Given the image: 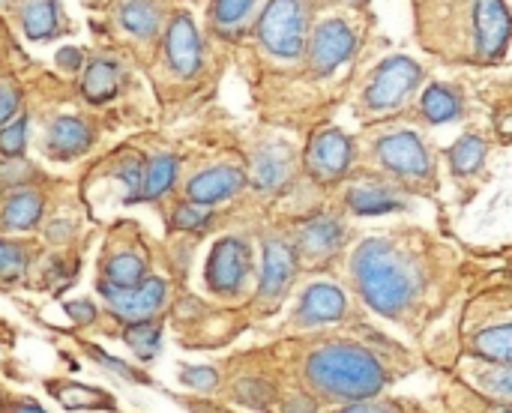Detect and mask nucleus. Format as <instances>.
<instances>
[{"label": "nucleus", "instance_id": "obj_1", "mask_svg": "<svg viewBox=\"0 0 512 413\" xmlns=\"http://www.w3.org/2000/svg\"><path fill=\"white\" fill-rule=\"evenodd\" d=\"M423 51L471 66H495L512 42L507 0H411Z\"/></svg>", "mask_w": 512, "mask_h": 413}, {"label": "nucleus", "instance_id": "obj_2", "mask_svg": "<svg viewBox=\"0 0 512 413\" xmlns=\"http://www.w3.org/2000/svg\"><path fill=\"white\" fill-rule=\"evenodd\" d=\"M351 273L366 306L390 321L411 315L426 288L420 255L393 237H372L360 243L351 258Z\"/></svg>", "mask_w": 512, "mask_h": 413}, {"label": "nucleus", "instance_id": "obj_3", "mask_svg": "<svg viewBox=\"0 0 512 413\" xmlns=\"http://www.w3.org/2000/svg\"><path fill=\"white\" fill-rule=\"evenodd\" d=\"M306 381L324 399L360 405L381 396L387 387V369L363 345L330 342L309 357Z\"/></svg>", "mask_w": 512, "mask_h": 413}, {"label": "nucleus", "instance_id": "obj_4", "mask_svg": "<svg viewBox=\"0 0 512 413\" xmlns=\"http://www.w3.org/2000/svg\"><path fill=\"white\" fill-rule=\"evenodd\" d=\"M375 159L384 177L402 186L405 192H429L435 186V156L423 135L414 129L384 132L375 141Z\"/></svg>", "mask_w": 512, "mask_h": 413}, {"label": "nucleus", "instance_id": "obj_5", "mask_svg": "<svg viewBox=\"0 0 512 413\" xmlns=\"http://www.w3.org/2000/svg\"><path fill=\"white\" fill-rule=\"evenodd\" d=\"M423 81V69L417 60H411L408 54H393L384 57L372 75L369 84L360 96V108L369 117H387L399 108H405V102L417 93Z\"/></svg>", "mask_w": 512, "mask_h": 413}, {"label": "nucleus", "instance_id": "obj_6", "mask_svg": "<svg viewBox=\"0 0 512 413\" xmlns=\"http://www.w3.org/2000/svg\"><path fill=\"white\" fill-rule=\"evenodd\" d=\"M258 39L276 60H300L309 42V9L303 0H270L258 18Z\"/></svg>", "mask_w": 512, "mask_h": 413}, {"label": "nucleus", "instance_id": "obj_7", "mask_svg": "<svg viewBox=\"0 0 512 413\" xmlns=\"http://www.w3.org/2000/svg\"><path fill=\"white\" fill-rule=\"evenodd\" d=\"M360 27L345 18V15H330L324 21L315 24V30L309 33L306 42V57L315 75H333L336 69H342L360 48Z\"/></svg>", "mask_w": 512, "mask_h": 413}, {"label": "nucleus", "instance_id": "obj_8", "mask_svg": "<svg viewBox=\"0 0 512 413\" xmlns=\"http://www.w3.org/2000/svg\"><path fill=\"white\" fill-rule=\"evenodd\" d=\"M99 294H102L105 306L117 318H123L126 324H132V321H150L165 306L168 282L159 279V276H147L135 288H120V285H111V282H99Z\"/></svg>", "mask_w": 512, "mask_h": 413}, {"label": "nucleus", "instance_id": "obj_9", "mask_svg": "<svg viewBox=\"0 0 512 413\" xmlns=\"http://www.w3.org/2000/svg\"><path fill=\"white\" fill-rule=\"evenodd\" d=\"M354 165V141L330 126L315 132V138L306 147V171L318 180V183H336L342 180Z\"/></svg>", "mask_w": 512, "mask_h": 413}, {"label": "nucleus", "instance_id": "obj_10", "mask_svg": "<svg viewBox=\"0 0 512 413\" xmlns=\"http://www.w3.org/2000/svg\"><path fill=\"white\" fill-rule=\"evenodd\" d=\"M249 270H252L249 243L240 237H225L213 246V252L207 258V285L216 294L234 297L237 291H243Z\"/></svg>", "mask_w": 512, "mask_h": 413}, {"label": "nucleus", "instance_id": "obj_11", "mask_svg": "<svg viewBox=\"0 0 512 413\" xmlns=\"http://www.w3.org/2000/svg\"><path fill=\"white\" fill-rule=\"evenodd\" d=\"M294 276H297V252H294V246L288 240H282V237L264 240V264H261L258 300H261V306L267 312L282 303V297L288 294Z\"/></svg>", "mask_w": 512, "mask_h": 413}, {"label": "nucleus", "instance_id": "obj_12", "mask_svg": "<svg viewBox=\"0 0 512 413\" xmlns=\"http://www.w3.org/2000/svg\"><path fill=\"white\" fill-rule=\"evenodd\" d=\"M345 237H348L345 222L339 216L321 213V216L300 225L294 252H297V258H303L309 264H324V261H330L333 255L342 252Z\"/></svg>", "mask_w": 512, "mask_h": 413}, {"label": "nucleus", "instance_id": "obj_13", "mask_svg": "<svg viewBox=\"0 0 512 413\" xmlns=\"http://www.w3.org/2000/svg\"><path fill=\"white\" fill-rule=\"evenodd\" d=\"M345 204L357 216H381L405 207V189L387 177H360L348 186Z\"/></svg>", "mask_w": 512, "mask_h": 413}, {"label": "nucleus", "instance_id": "obj_14", "mask_svg": "<svg viewBox=\"0 0 512 413\" xmlns=\"http://www.w3.org/2000/svg\"><path fill=\"white\" fill-rule=\"evenodd\" d=\"M345 315H348L345 291L330 282H315L303 291L294 321H297V327H324V324L342 321Z\"/></svg>", "mask_w": 512, "mask_h": 413}, {"label": "nucleus", "instance_id": "obj_15", "mask_svg": "<svg viewBox=\"0 0 512 413\" xmlns=\"http://www.w3.org/2000/svg\"><path fill=\"white\" fill-rule=\"evenodd\" d=\"M246 171L234 168V165H216V168H207L201 174H195L186 186V195L192 204H204V207H213L225 198H234L243 186H246Z\"/></svg>", "mask_w": 512, "mask_h": 413}, {"label": "nucleus", "instance_id": "obj_16", "mask_svg": "<svg viewBox=\"0 0 512 413\" xmlns=\"http://www.w3.org/2000/svg\"><path fill=\"white\" fill-rule=\"evenodd\" d=\"M165 54L177 75H195L201 69V36L195 30V21L186 12L174 15V21L168 24Z\"/></svg>", "mask_w": 512, "mask_h": 413}, {"label": "nucleus", "instance_id": "obj_17", "mask_svg": "<svg viewBox=\"0 0 512 413\" xmlns=\"http://www.w3.org/2000/svg\"><path fill=\"white\" fill-rule=\"evenodd\" d=\"M294 174V156H291V147L273 141V144H264L255 156H252V168H249V180L252 186L264 189V192H276L282 189Z\"/></svg>", "mask_w": 512, "mask_h": 413}, {"label": "nucleus", "instance_id": "obj_18", "mask_svg": "<svg viewBox=\"0 0 512 413\" xmlns=\"http://www.w3.org/2000/svg\"><path fill=\"white\" fill-rule=\"evenodd\" d=\"M93 144V132L81 117L63 114L57 117L48 132H45V150L57 159H75L81 153H87V147Z\"/></svg>", "mask_w": 512, "mask_h": 413}, {"label": "nucleus", "instance_id": "obj_19", "mask_svg": "<svg viewBox=\"0 0 512 413\" xmlns=\"http://www.w3.org/2000/svg\"><path fill=\"white\" fill-rule=\"evenodd\" d=\"M462 111H465L462 96L453 87H447V84H429L423 90V96H420V117L426 123H432V126L453 123V120L462 117Z\"/></svg>", "mask_w": 512, "mask_h": 413}, {"label": "nucleus", "instance_id": "obj_20", "mask_svg": "<svg viewBox=\"0 0 512 413\" xmlns=\"http://www.w3.org/2000/svg\"><path fill=\"white\" fill-rule=\"evenodd\" d=\"M42 216V195L33 189H18L9 195L6 207H3V228L6 231H30Z\"/></svg>", "mask_w": 512, "mask_h": 413}, {"label": "nucleus", "instance_id": "obj_21", "mask_svg": "<svg viewBox=\"0 0 512 413\" xmlns=\"http://www.w3.org/2000/svg\"><path fill=\"white\" fill-rule=\"evenodd\" d=\"M177 168H180V162H177L171 153L153 156V159L144 165L138 201H156L159 195H165V192L174 186V180H177Z\"/></svg>", "mask_w": 512, "mask_h": 413}, {"label": "nucleus", "instance_id": "obj_22", "mask_svg": "<svg viewBox=\"0 0 512 413\" xmlns=\"http://www.w3.org/2000/svg\"><path fill=\"white\" fill-rule=\"evenodd\" d=\"M21 24L30 39H51L60 33V6L57 0H24Z\"/></svg>", "mask_w": 512, "mask_h": 413}, {"label": "nucleus", "instance_id": "obj_23", "mask_svg": "<svg viewBox=\"0 0 512 413\" xmlns=\"http://www.w3.org/2000/svg\"><path fill=\"white\" fill-rule=\"evenodd\" d=\"M48 390L54 393V399L69 408V411H111L114 399L105 396L102 390L93 387H81V384H66V381H51Z\"/></svg>", "mask_w": 512, "mask_h": 413}, {"label": "nucleus", "instance_id": "obj_24", "mask_svg": "<svg viewBox=\"0 0 512 413\" xmlns=\"http://www.w3.org/2000/svg\"><path fill=\"white\" fill-rule=\"evenodd\" d=\"M486 153H489V144L480 138V135H462L450 150H447V162H450V171L456 177H471L483 168L486 162Z\"/></svg>", "mask_w": 512, "mask_h": 413}, {"label": "nucleus", "instance_id": "obj_25", "mask_svg": "<svg viewBox=\"0 0 512 413\" xmlns=\"http://www.w3.org/2000/svg\"><path fill=\"white\" fill-rule=\"evenodd\" d=\"M117 87H120V69H117V63H111V60H93L90 66H87V72H84V78H81V90H84V96L90 99V102H105V99H111L114 93H117Z\"/></svg>", "mask_w": 512, "mask_h": 413}, {"label": "nucleus", "instance_id": "obj_26", "mask_svg": "<svg viewBox=\"0 0 512 413\" xmlns=\"http://www.w3.org/2000/svg\"><path fill=\"white\" fill-rule=\"evenodd\" d=\"M474 351L489 360V363H498V366H512V321L507 324H498V327H489L483 333H477L474 339Z\"/></svg>", "mask_w": 512, "mask_h": 413}, {"label": "nucleus", "instance_id": "obj_27", "mask_svg": "<svg viewBox=\"0 0 512 413\" xmlns=\"http://www.w3.org/2000/svg\"><path fill=\"white\" fill-rule=\"evenodd\" d=\"M120 24L129 33H135L141 39H150L159 30V6L153 0H126L120 6Z\"/></svg>", "mask_w": 512, "mask_h": 413}, {"label": "nucleus", "instance_id": "obj_28", "mask_svg": "<svg viewBox=\"0 0 512 413\" xmlns=\"http://www.w3.org/2000/svg\"><path fill=\"white\" fill-rule=\"evenodd\" d=\"M147 279V261L138 252H120L105 264V282L120 288H135Z\"/></svg>", "mask_w": 512, "mask_h": 413}, {"label": "nucleus", "instance_id": "obj_29", "mask_svg": "<svg viewBox=\"0 0 512 413\" xmlns=\"http://www.w3.org/2000/svg\"><path fill=\"white\" fill-rule=\"evenodd\" d=\"M123 342L141 357V360H153L162 351V324L159 321H132L123 330Z\"/></svg>", "mask_w": 512, "mask_h": 413}, {"label": "nucleus", "instance_id": "obj_30", "mask_svg": "<svg viewBox=\"0 0 512 413\" xmlns=\"http://www.w3.org/2000/svg\"><path fill=\"white\" fill-rule=\"evenodd\" d=\"M252 6H255V0H213L210 3V15H213L216 24L234 27V24H240L252 12Z\"/></svg>", "mask_w": 512, "mask_h": 413}, {"label": "nucleus", "instance_id": "obj_31", "mask_svg": "<svg viewBox=\"0 0 512 413\" xmlns=\"http://www.w3.org/2000/svg\"><path fill=\"white\" fill-rule=\"evenodd\" d=\"M27 144V117H18L15 123H6L0 129V153L6 159H18Z\"/></svg>", "mask_w": 512, "mask_h": 413}, {"label": "nucleus", "instance_id": "obj_32", "mask_svg": "<svg viewBox=\"0 0 512 413\" xmlns=\"http://www.w3.org/2000/svg\"><path fill=\"white\" fill-rule=\"evenodd\" d=\"M27 270V252L18 243L0 240V276L15 279Z\"/></svg>", "mask_w": 512, "mask_h": 413}, {"label": "nucleus", "instance_id": "obj_33", "mask_svg": "<svg viewBox=\"0 0 512 413\" xmlns=\"http://www.w3.org/2000/svg\"><path fill=\"white\" fill-rule=\"evenodd\" d=\"M207 222H210V207H204V204L186 201V204H180L177 213H174V228H180V231H198V228H204Z\"/></svg>", "mask_w": 512, "mask_h": 413}, {"label": "nucleus", "instance_id": "obj_34", "mask_svg": "<svg viewBox=\"0 0 512 413\" xmlns=\"http://www.w3.org/2000/svg\"><path fill=\"white\" fill-rule=\"evenodd\" d=\"M141 174H144V165L141 159H126L117 171V177L123 180L126 186V204H135L138 201V189H141Z\"/></svg>", "mask_w": 512, "mask_h": 413}, {"label": "nucleus", "instance_id": "obj_35", "mask_svg": "<svg viewBox=\"0 0 512 413\" xmlns=\"http://www.w3.org/2000/svg\"><path fill=\"white\" fill-rule=\"evenodd\" d=\"M180 381H183L186 387L198 390V393H210V390H216L219 375H216V369L201 366V369H183V372H180Z\"/></svg>", "mask_w": 512, "mask_h": 413}, {"label": "nucleus", "instance_id": "obj_36", "mask_svg": "<svg viewBox=\"0 0 512 413\" xmlns=\"http://www.w3.org/2000/svg\"><path fill=\"white\" fill-rule=\"evenodd\" d=\"M18 111V90L9 81H0V129L15 117Z\"/></svg>", "mask_w": 512, "mask_h": 413}, {"label": "nucleus", "instance_id": "obj_37", "mask_svg": "<svg viewBox=\"0 0 512 413\" xmlns=\"http://www.w3.org/2000/svg\"><path fill=\"white\" fill-rule=\"evenodd\" d=\"M90 354H93V360H99V363H105L114 375H120V378H126V381H138V384H147V378L144 375H135L123 360H114V357H108L105 351H96V348H90Z\"/></svg>", "mask_w": 512, "mask_h": 413}, {"label": "nucleus", "instance_id": "obj_38", "mask_svg": "<svg viewBox=\"0 0 512 413\" xmlns=\"http://www.w3.org/2000/svg\"><path fill=\"white\" fill-rule=\"evenodd\" d=\"M63 309H66V315H69L78 327H87V324L96 321V306H93L90 300H72V303H66Z\"/></svg>", "mask_w": 512, "mask_h": 413}, {"label": "nucleus", "instance_id": "obj_39", "mask_svg": "<svg viewBox=\"0 0 512 413\" xmlns=\"http://www.w3.org/2000/svg\"><path fill=\"white\" fill-rule=\"evenodd\" d=\"M492 390H498L501 396H510L512 399V366L510 369H501V372L492 378Z\"/></svg>", "mask_w": 512, "mask_h": 413}, {"label": "nucleus", "instance_id": "obj_40", "mask_svg": "<svg viewBox=\"0 0 512 413\" xmlns=\"http://www.w3.org/2000/svg\"><path fill=\"white\" fill-rule=\"evenodd\" d=\"M342 413H393L384 405H369V402H360V405H348V411Z\"/></svg>", "mask_w": 512, "mask_h": 413}, {"label": "nucleus", "instance_id": "obj_41", "mask_svg": "<svg viewBox=\"0 0 512 413\" xmlns=\"http://www.w3.org/2000/svg\"><path fill=\"white\" fill-rule=\"evenodd\" d=\"M60 63H63L66 69H69V66H72V69H78V66H81V51H75V48L60 51Z\"/></svg>", "mask_w": 512, "mask_h": 413}, {"label": "nucleus", "instance_id": "obj_42", "mask_svg": "<svg viewBox=\"0 0 512 413\" xmlns=\"http://www.w3.org/2000/svg\"><path fill=\"white\" fill-rule=\"evenodd\" d=\"M6 413H45L39 405H33V402H18V405H12Z\"/></svg>", "mask_w": 512, "mask_h": 413}, {"label": "nucleus", "instance_id": "obj_43", "mask_svg": "<svg viewBox=\"0 0 512 413\" xmlns=\"http://www.w3.org/2000/svg\"><path fill=\"white\" fill-rule=\"evenodd\" d=\"M342 3H354V6H366L369 0H342Z\"/></svg>", "mask_w": 512, "mask_h": 413}, {"label": "nucleus", "instance_id": "obj_44", "mask_svg": "<svg viewBox=\"0 0 512 413\" xmlns=\"http://www.w3.org/2000/svg\"><path fill=\"white\" fill-rule=\"evenodd\" d=\"M504 413H512V408H510V411H504Z\"/></svg>", "mask_w": 512, "mask_h": 413}]
</instances>
